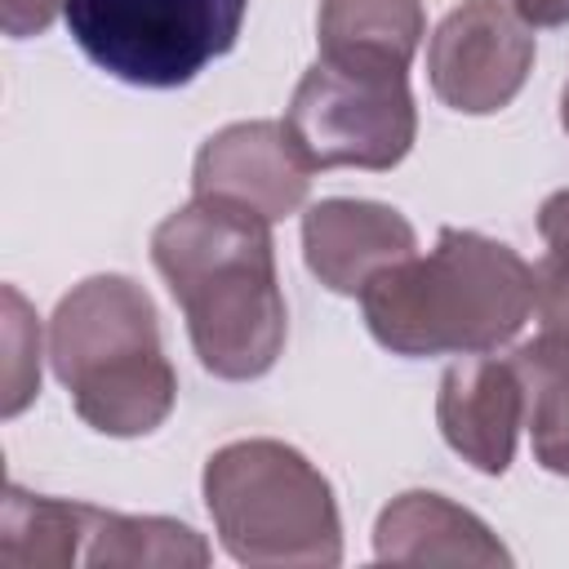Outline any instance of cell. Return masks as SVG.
I'll return each instance as SVG.
<instances>
[{
	"mask_svg": "<svg viewBox=\"0 0 569 569\" xmlns=\"http://www.w3.org/2000/svg\"><path fill=\"white\" fill-rule=\"evenodd\" d=\"M151 262L187 316L191 347L213 378H262L284 351V293L271 222L196 200L151 231Z\"/></svg>",
	"mask_w": 569,
	"mask_h": 569,
	"instance_id": "1",
	"label": "cell"
},
{
	"mask_svg": "<svg viewBox=\"0 0 569 569\" xmlns=\"http://www.w3.org/2000/svg\"><path fill=\"white\" fill-rule=\"evenodd\" d=\"M369 333L396 356H476L511 342L533 307L538 276L502 240L445 227L431 253H409L360 289Z\"/></svg>",
	"mask_w": 569,
	"mask_h": 569,
	"instance_id": "2",
	"label": "cell"
},
{
	"mask_svg": "<svg viewBox=\"0 0 569 569\" xmlns=\"http://www.w3.org/2000/svg\"><path fill=\"white\" fill-rule=\"evenodd\" d=\"M49 360L76 413L102 436H147L178 400L156 302L129 276L80 280L49 320Z\"/></svg>",
	"mask_w": 569,
	"mask_h": 569,
	"instance_id": "3",
	"label": "cell"
},
{
	"mask_svg": "<svg viewBox=\"0 0 569 569\" xmlns=\"http://www.w3.org/2000/svg\"><path fill=\"white\" fill-rule=\"evenodd\" d=\"M204 507L240 565H338L333 485L284 440H231L204 462Z\"/></svg>",
	"mask_w": 569,
	"mask_h": 569,
	"instance_id": "4",
	"label": "cell"
},
{
	"mask_svg": "<svg viewBox=\"0 0 569 569\" xmlns=\"http://www.w3.org/2000/svg\"><path fill=\"white\" fill-rule=\"evenodd\" d=\"M249 0H67L62 18L80 53L138 89L191 84L231 53Z\"/></svg>",
	"mask_w": 569,
	"mask_h": 569,
	"instance_id": "5",
	"label": "cell"
},
{
	"mask_svg": "<svg viewBox=\"0 0 569 569\" xmlns=\"http://www.w3.org/2000/svg\"><path fill=\"white\" fill-rule=\"evenodd\" d=\"M284 129L311 169H391L409 156L418 133L409 71L316 58L289 98Z\"/></svg>",
	"mask_w": 569,
	"mask_h": 569,
	"instance_id": "6",
	"label": "cell"
},
{
	"mask_svg": "<svg viewBox=\"0 0 569 569\" xmlns=\"http://www.w3.org/2000/svg\"><path fill=\"white\" fill-rule=\"evenodd\" d=\"M533 27L502 0H462L427 44V76L445 107L462 116L502 111L529 80Z\"/></svg>",
	"mask_w": 569,
	"mask_h": 569,
	"instance_id": "7",
	"label": "cell"
},
{
	"mask_svg": "<svg viewBox=\"0 0 569 569\" xmlns=\"http://www.w3.org/2000/svg\"><path fill=\"white\" fill-rule=\"evenodd\" d=\"M311 173L316 169L302 160L284 120H240L204 138L196 151L191 196L280 222L302 209Z\"/></svg>",
	"mask_w": 569,
	"mask_h": 569,
	"instance_id": "8",
	"label": "cell"
},
{
	"mask_svg": "<svg viewBox=\"0 0 569 569\" xmlns=\"http://www.w3.org/2000/svg\"><path fill=\"white\" fill-rule=\"evenodd\" d=\"M436 422L462 462L485 476H502L525 427V382L516 360L476 351L449 365L436 396Z\"/></svg>",
	"mask_w": 569,
	"mask_h": 569,
	"instance_id": "9",
	"label": "cell"
},
{
	"mask_svg": "<svg viewBox=\"0 0 569 569\" xmlns=\"http://www.w3.org/2000/svg\"><path fill=\"white\" fill-rule=\"evenodd\" d=\"M418 253L413 222L378 200H316L302 213V258L333 293H360L378 271Z\"/></svg>",
	"mask_w": 569,
	"mask_h": 569,
	"instance_id": "10",
	"label": "cell"
},
{
	"mask_svg": "<svg viewBox=\"0 0 569 569\" xmlns=\"http://www.w3.org/2000/svg\"><path fill=\"white\" fill-rule=\"evenodd\" d=\"M373 556L391 565H511V551L480 516L427 489H409L382 507Z\"/></svg>",
	"mask_w": 569,
	"mask_h": 569,
	"instance_id": "11",
	"label": "cell"
},
{
	"mask_svg": "<svg viewBox=\"0 0 569 569\" xmlns=\"http://www.w3.org/2000/svg\"><path fill=\"white\" fill-rule=\"evenodd\" d=\"M422 0H320V58L342 67L409 71L422 44Z\"/></svg>",
	"mask_w": 569,
	"mask_h": 569,
	"instance_id": "12",
	"label": "cell"
},
{
	"mask_svg": "<svg viewBox=\"0 0 569 569\" xmlns=\"http://www.w3.org/2000/svg\"><path fill=\"white\" fill-rule=\"evenodd\" d=\"M89 502L4 489L0 502V565L4 569H67L84 551Z\"/></svg>",
	"mask_w": 569,
	"mask_h": 569,
	"instance_id": "13",
	"label": "cell"
},
{
	"mask_svg": "<svg viewBox=\"0 0 569 569\" xmlns=\"http://www.w3.org/2000/svg\"><path fill=\"white\" fill-rule=\"evenodd\" d=\"M516 369L525 382V427L533 436V458L569 476V338L538 333L533 342L516 347Z\"/></svg>",
	"mask_w": 569,
	"mask_h": 569,
	"instance_id": "14",
	"label": "cell"
},
{
	"mask_svg": "<svg viewBox=\"0 0 569 569\" xmlns=\"http://www.w3.org/2000/svg\"><path fill=\"white\" fill-rule=\"evenodd\" d=\"M84 565H209V547L191 525L164 516H120L89 507L84 520Z\"/></svg>",
	"mask_w": 569,
	"mask_h": 569,
	"instance_id": "15",
	"label": "cell"
},
{
	"mask_svg": "<svg viewBox=\"0 0 569 569\" xmlns=\"http://www.w3.org/2000/svg\"><path fill=\"white\" fill-rule=\"evenodd\" d=\"M538 276V320L547 333L569 338V244L547 249V258L533 267Z\"/></svg>",
	"mask_w": 569,
	"mask_h": 569,
	"instance_id": "16",
	"label": "cell"
},
{
	"mask_svg": "<svg viewBox=\"0 0 569 569\" xmlns=\"http://www.w3.org/2000/svg\"><path fill=\"white\" fill-rule=\"evenodd\" d=\"M62 9H67V0H0V27L13 40L40 36Z\"/></svg>",
	"mask_w": 569,
	"mask_h": 569,
	"instance_id": "17",
	"label": "cell"
},
{
	"mask_svg": "<svg viewBox=\"0 0 569 569\" xmlns=\"http://www.w3.org/2000/svg\"><path fill=\"white\" fill-rule=\"evenodd\" d=\"M538 236L547 240V249H565L569 244V187L542 200V209H538Z\"/></svg>",
	"mask_w": 569,
	"mask_h": 569,
	"instance_id": "18",
	"label": "cell"
},
{
	"mask_svg": "<svg viewBox=\"0 0 569 569\" xmlns=\"http://www.w3.org/2000/svg\"><path fill=\"white\" fill-rule=\"evenodd\" d=\"M516 13L529 27H565L569 22V0H516Z\"/></svg>",
	"mask_w": 569,
	"mask_h": 569,
	"instance_id": "19",
	"label": "cell"
},
{
	"mask_svg": "<svg viewBox=\"0 0 569 569\" xmlns=\"http://www.w3.org/2000/svg\"><path fill=\"white\" fill-rule=\"evenodd\" d=\"M560 124H565V133H569V84H565V93H560Z\"/></svg>",
	"mask_w": 569,
	"mask_h": 569,
	"instance_id": "20",
	"label": "cell"
}]
</instances>
